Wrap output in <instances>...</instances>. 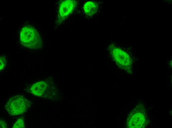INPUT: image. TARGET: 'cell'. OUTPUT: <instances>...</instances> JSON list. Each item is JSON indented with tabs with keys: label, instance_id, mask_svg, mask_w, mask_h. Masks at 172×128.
Wrapping results in <instances>:
<instances>
[{
	"label": "cell",
	"instance_id": "cell-1",
	"mask_svg": "<svg viewBox=\"0 0 172 128\" xmlns=\"http://www.w3.org/2000/svg\"><path fill=\"white\" fill-rule=\"evenodd\" d=\"M21 43L30 48L36 49L41 47L42 41L39 33L33 27L25 26L22 29L20 35Z\"/></svg>",
	"mask_w": 172,
	"mask_h": 128
},
{
	"label": "cell",
	"instance_id": "cell-2",
	"mask_svg": "<svg viewBox=\"0 0 172 128\" xmlns=\"http://www.w3.org/2000/svg\"><path fill=\"white\" fill-rule=\"evenodd\" d=\"M31 103L23 96L16 95L11 98L5 106V109L10 115L15 116L26 112L30 107Z\"/></svg>",
	"mask_w": 172,
	"mask_h": 128
},
{
	"label": "cell",
	"instance_id": "cell-3",
	"mask_svg": "<svg viewBox=\"0 0 172 128\" xmlns=\"http://www.w3.org/2000/svg\"><path fill=\"white\" fill-rule=\"evenodd\" d=\"M76 5V2L75 0H66L62 1L59 7L58 20L62 21L65 19L72 13Z\"/></svg>",
	"mask_w": 172,
	"mask_h": 128
},
{
	"label": "cell",
	"instance_id": "cell-4",
	"mask_svg": "<svg viewBox=\"0 0 172 128\" xmlns=\"http://www.w3.org/2000/svg\"><path fill=\"white\" fill-rule=\"evenodd\" d=\"M50 86L46 82L40 81L34 84L30 90L32 93L39 97H46L51 95Z\"/></svg>",
	"mask_w": 172,
	"mask_h": 128
},
{
	"label": "cell",
	"instance_id": "cell-5",
	"mask_svg": "<svg viewBox=\"0 0 172 128\" xmlns=\"http://www.w3.org/2000/svg\"><path fill=\"white\" fill-rule=\"evenodd\" d=\"M98 7L97 3L92 1L87 2L84 5V6L85 13L89 16H92L96 13Z\"/></svg>",
	"mask_w": 172,
	"mask_h": 128
},
{
	"label": "cell",
	"instance_id": "cell-6",
	"mask_svg": "<svg viewBox=\"0 0 172 128\" xmlns=\"http://www.w3.org/2000/svg\"><path fill=\"white\" fill-rule=\"evenodd\" d=\"M24 122L22 118L18 119L14 124L13 128H24Z\"/></svg>",
	"mask_w": 172,
	"mask_h": 128
},
{
	"label": "cell",
	"instance_id": "cell-7",
	"mask_svg": "<svg viewBox=\"0 0 172 128\" xmlns=\"http://www.w3.org/2000/svg\"><path fill=\"white\" fill-rule=\"evenodd\" d=\"M6 64V57L5 56H1L0 60V71L2 70L5 67Z\"/></svg>",
	"mask_w": 172,
	"mask_h": 128
},
{
	"label": "cell",
	"instance_id": "cell-8",
	"mask_svg": "<svg viewBox=\"0 0 172 128\" xmlns=\"http://www.w3.org/2000/svg\"><path fill=\"white\" fill-rule=\"evenodd\" d=\"M0 128H7V124L3 120L0 119Z\"/></svg>",
	"mask_w": 172,
	"mask_h": 128
}]
</instances>
